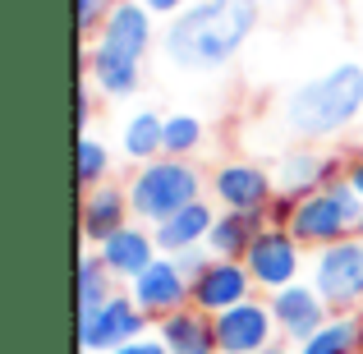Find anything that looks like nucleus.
Wrapping results in <instances>:
<instances>
[{"label":"nucleus","instance_id":"1","mask_svg":"<svg viewBox=\"0 0 363 354\" xmlns=\"http://www.w3.org/2000/svg\"><path fill=\"white\" fill-rule=\"evenodd\" d=\"M253 28H257V0H198L166 23L161 51L175 70L212 74L244 51Z\"/></svg>","mask_w":363,"mask_h":354},{"label":"nucleus","instance_id":"2","mask_svg":"<svg viewBox=\"0 0 363 354\" xmlns=\"http://www.w3.org/2000/svg\"><path fill=\"white\" fill-rule=\"evenodd\" d=\"M152 42H157L152 9L143 0H116L101 33L83 51V74L97 83L101 97H111V101L133 97L143 83V55L152 51Z\"/></svg>","mask_w":363,"mask_h":354},{"label":"nucleus","instance_id":"3","mask_svg":"<svg viewBox=\"0 0 363 354\" xmlns=\"http://www.w3.org/2000/svg\"><path fill=\"white\" fill-rule=\"evenodd\" d=\"M363 111V70L359 65H336V70L318 74V79L299 83V88L285 97L281 116L285 129L303 143H322V138H336L345 133L350 124L359 120Z\"/></svg>","mask_w":363,"mask_h":354},{"label":"nucleus","instance_id":"4","mask_svg":"<svg viewBox=\"0 0 363 354\" xmlns=\"http://www.w3.org/2000/svg\"><path fill=\"white\" fill-rule=\"evenodd\" d=\"M124 194H129L133 221L161 226L166 216L184 212L189 203H198L207 194V175L194 166V157H157V161H143L133 170Z\"/></svg>","mask_w":363,"mask_h":354},{"label":"nucleus","instance_id":"5","mask_svg":"<svg viewBox=\"0 0 363 354\" xmlns=\"http://www.w3.org/2000/svg\"><path fill=\"white\" fill-rule=\"evenodd\" d=\"M285 231L299 239L303 248H327V244H336V239L363 235V198L354 194V184L340 175V179H331L327 189L299 198V207H294Z\"/></svg>","mask_w":363,"mask_h":354},{"label":"nucleus","instance_id":"6","mask_svg":"<svg viewBox=\"0 0 363 354\" xmlns=\"http://www.w3.org/2000/svg\"><path fill=\"white\" fill-rule=\"evenodd\" d=\"M308 281L327 299L331 313H359L363 309V235L336 239L327 248H313Z\"/></svg>","mask_w":363,"mask_h":354},{"label":"nucleus","instance_id":"7","mask_svg":"<svg viewBox=\"0 0 363 354\" xmlns=\"http://www.w3.org/2000/svg\"><path fill=\"white\" fill-rule=\"evenodd\" d=\"M147 322L152 318L129 299V290L111 294L101 309L79 313V327H74V336H79V354H116L120 345L147 336Z\"/></svg>","mask_w":363,"mask_h":354},{"label":"nucleus","instance_id":"8","mask_svg":"<svg viewBox=\"0 0 363 354\" xmlns=\"http://www.w3.org/2000/svg\"><path fill=\"white\" fill-rule=\"evenodd\" d=\"M244 267H248L257 290L276 294V290H285V285H294L303 276V244L285 231V226H267V231L253 239V248L244 253Z\"/></svg>","mask_w":363,"mask_h":354},{"label":"nucleus","instance_id":"9","mask_svg":"<svg viewBox=\"0 0 363 354\" xmlns=\"http://www.w3.org/2000/svg\"><path fill=\"white\" fill-rule=\"evenodd\" d=\"M212 327H216V354H257V350L276 345V336H281L272 299H257V294L216 313Z\"/></svg>","mask_w":363,"mask_h":354},{"label":"nucleus","instance_id":"10","mask_svg":"<svg viewBox=\"0 0 363 354\" xmlns=\"http://www.w3.org/2000/svg\"><path fill=\"white\" fill-rule=\"evenodd\" d=\"M207 189L221 203V212H267L276 198V179L257 161H225L207 175Z\"/></svg>","mask_w":363,"mask_h":354},{"label":"nucleus","instance_id":"11","mask_svg":"<svg viewBox=\"0 0 363 354\" xmlns=\"http://www.w3.org/2000/svg\"><path fill=\"white\" fill-rule=\"evenodd\" d=\"M345 166H350V161L327 157V152L299 143V148L281 152V161L272 166V179H276V194H285V198H294V203H299V198L327 189L331 179H340V175H345Z\"/></svg>","mask_w":363,"mask_h":354},{"label":"nucleus","instance_id":"12","mask_svg":"<svg viewBox=\"0 0 363 354\" xmlns=\"http://www.w3.org/2000/svg\"><path fill=\"white\" fill-rule=\"evenodd\" d=\"M129 299L138 304V309L147 313L152 322H161L166 313L184 309V304L194 299V285H189V276L175 267V258H166V253H161L157 262L147 267V272L129 281Z\"/></svg>","mask_w":363,"mask_h":354},{"label":"nucleus","instance_id":"13","mask_svg":"<svg viewBox=\"0 0 363 354\" xmlns=\"http://www.w3.org/2000/svg\"><path fill=\"white\" fill-rule=\"evenodd\" d=\"M267 299H272L281 341H290V345H303L313 331H322L331 322V309H327V299L313 290V281H294V285H285V290L267 294Z\"/></svg>","mask_w":363,"mask_h":354},{"label":"nucleus","instance_id":"14","mask_svg":"<svg viewBox=\"0 0 363 354\" xmlns=\"http://www.w3.org/2000/svg\"><path fill=\"white\" fill-rule=\"evenodd\" d=\"M253 294H257V285H253V276H248L244 262H235V258H212V267L194 281V299L189 304L216 318V313L235 309V304L253 299Z\"/></svg>","mask_w":363,"mask_h":354},{"label":"nucleus","instance_id":"15","mask_svg":"<svg viewBox=\"0 0 363 354\" xmlns=\"http://www.w3.org/2000/svg\"><path fill=\"white\" fill-rule=\"evenodd\" d=\"M97 253H101V262L111 267V276L129 285L133 276H143L152 262H157L161 248H157V235H152V226L129 221V226H120V231L111 235V239H101Z\"/></svg>","mask_w":363,"mask_h":354},{"label":"nucleus","instance_id":"16","mask_svg":"<svg viewBox=\"0 0 363 354\" xmlns=\"http://www.w3.org/2000/svg\"><path fill=\"white\" fill-rule=\"evenodd\" d=\"M133 221V207H129V194L120 184H97V189H83V203H79V231H83V244L97 248L101 239H111L120 226Z\"/></svg>","mask_w":363,"mask_h":354},{"label":"nucleus","instance_id":"17","mask_svg":"<svg viewBox=\"0 0 363 354\" xmlns=\"http://www.w3.org/2000/svg\"><path fill=\"white\" fill-rule=\"evenodd\" d=\"M157 336H161V345H166L170 354H216L212 313L194 309V304H184V309L166 313V318L157 322Z\"/></svg>","mask_w":363,"mask_h":354},{"label":"nucleus","instance_id":"18","mask_svg":"<svg viewBox=\"0 0 363 354\" xmlns=\"http://www.w3.org/2000/svg\"><path fill=\"white\" fill-rule=\"evenodd\" d=\"M216 216H221V212H216L207 198H198V203H189L184 212H175V216H166L161 226H152V235H157V248H161L166 258H175V253H184V248L207 244V235H212Z\"/></svg>","mask_w":363,"mask_h":354},{"label":"nucleus","instance_id":"19","mask_svg":"<svg viewBox=\"0 0 363 354\" xmlns=\"http://www.w3.org/2000/svg\"><path fill=\"white\" fill-rule=\"evenodd\" d=\"M267 212H221L212 226V235H207V248H212V258H235V262H244V253L253 248V239L267 231Z\"/></svg>","mask_w":363,"mask_h":354},{"label":"nucleus","instance_id":"20","mask_svg":"<svg viewBox=\"0 0 363 354\" xmlns=\"http://www.w3.org/2000/svg\"><path fill=\"white\" fill-rule=\"evenodd\" d=\"M120 148H124V157L138 161V166L166 157V116H157V111H133V116L124 120Z\"/></svg>","mask_w":363,"mask_h":354},{"label":"nucleus","instance_id":"21","mask_svg":"<svg viewBox=\"0 0 363 354\" xmlns=\"http://www.w3.org/2000/svg\"><path fill=\"white\" fill-rule=\"evenodd\" d=\"M294 354H363V313H331L322 331H313Z\"/></svg>","mask_w":363,"mask_h":354},{"label":"nucleus","instance_id":"22","mask_svg":"<svg viewBox=\"0 0 363 354\" xmlns=\"http://www.w3.org/2000/svg\"><path fill=\"white\" fill-rule=\"evenodd\" d=\"M74 281H79V313H92V309H101L111 294H120L116 290L120 281L111 276V267L101 262L97 248H83L79 253V276H74Z\"/></svg>","mask_w":363,"mask_h":354},{"label":"nucleus","instance_id":"23","mask_svg":"<svg viewBox=\"0 0 363 354\" xmlns=\"http://www.w3.org/2000/svg\"><path fill=\"white\" fill-rule=\"evenodd\" d=\"M203 138H207V129L198 116H189V111L166 116V157H194L203 148Z\"/></svg>","mask_w":363,"mask_h":354},{"label":"nucleus","instance_id":"24","mask_svg":"<svg viewBox=\"0 0 363 354\" xmlns=\"http://www.w3.org/2000/svg\"><path fill=\"white\" fill-rule=\"evenodd\" d=\"M111 179V148L92 133H79V184L97 189Z\"/></svg>","mask_w":363,"mask_h":354},{"label":"nucleus","instance_id":"25","mask_svg":"<svg viewBox=\"0 0 363 354\" xmlns=\"http://www.w3.org/2000/svg\"><path fill=\"white\" fill-rule=\"evenodd\" d=\"M111 9H116V0H74V18H79L83 42H92V37L101 33V23H106Z\"/></svg>","mask_w":363,"mask_h":354},{"label":"nucleus","instance_id":"26","mask_svg":"<svg viewBox=\"0 0 363 354\" xmlns=\"http://www.w3.org/2000/svg\"><path fill=\"white\" fill-rule=\"evenodd\" d=\"M175 267L189 276V285H194L198 276H203L207 267H212V248H207V244H198V248H184V253H175Z\"/></svg>","mask_w":363,"mask_h":354},{"label":"nucleus","instance_id":"27","mask_svg":"<svg viewBox=\"0 0 363 354\" xmlns=\"http://www.w3.org/2000/svg\"><path fill=\"white\" fill-rule=\"evenodd\" d=\"M92 111H97V83L83 74V79H79V133H88Z\"/></svg>","mask_w":363,"mask_h":354},{"label":"nucleus","instance_id":"28","mask_svg":"<svg viewBox=\"0 0 363 354\" xmlns=\"http://www.w3.org/2000/svg\"><path fill=\"white\" fill-rule=\"evenodd\" d=\"M294 207H299V203H294V198H285V194H276V198H272V207H267V221H272V226H290V216H294Z\"/></svg>","mask_w":363,"mask_h":354},{"label":"nucleus","instance_id":"29","mask_svg":"<svg viewBox=\"0 0 363 354\" xmlns=\"http://www.w3.org/2000/svg\"><path fill=\"white\" fill-rule=\"evenodd\" d=\"M116 354H170V350L161 345V336L152 331V336H138V341H129V345H120Z\"/></svg>","mask_w":363,"mask_h":354},{"label":"nucleus","instance_id":"30","mask_svg":"<svg viewBox=\"0 0 363 354\" xmlns=\"http://www.w3.org/2000/svg\"><path fill=\"white\" fill-rule=\"evenodd\" d=\"M143 5H147L152 14H161V18H175L179 9H189V0H143Z\"/></svg>","mask_w":363,"mask_h":354},{"label":"nucleus","instance_id":"31","mask_svg":"<svg viewBox=\"0 0 363 354\" xmlns=\"http://www.w3.org/2000/svg\"><path fill=\"white\" fill-rule=\"evenodd\" d=\"M345 179L354 184V194L363 198V152H359V157H350V166H345Z\"/></svg>","mask_w":363,"mask_h":354},{"label":"nucleus","instance_id":"32","mask_svg":"<svg viewBox=\"0 0 363 354\" xmlns=\"http://www.w3.org/2000/svg\"><path fill=\"white\" fill-rule=\"evenodd\" d=\"M257 354H294L290 345H281V341H276V345H267V350H257Z\"/></svg>","mask_w":363,"mask_h":354}]
</instances>
